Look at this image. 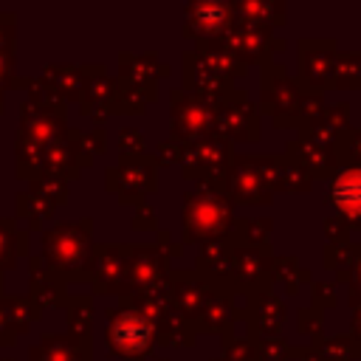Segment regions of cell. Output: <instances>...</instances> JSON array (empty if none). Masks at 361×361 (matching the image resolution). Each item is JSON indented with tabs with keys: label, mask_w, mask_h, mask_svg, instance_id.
Returning <instances> with one entry per match:
<instances>
[{
	"label": "cell",
	"mask_w": 361,
	"mask_h": 361,
	"mask_svg": "<svg viewBox=\"0 0 361 361\" xmlns=\"http://www.w3.org/2000/svg\"><path fill=\"white\" fill-rule=\"evenodd\" d=\"M234 226V203L228 192L220 189H189L183 192V217H180V243H212L226 240Z\"/></svg>",
	"instance_id": "1"
},
{
	"label": "cell",
	"mask_w": 361,
	"mask_h": 361,
	"mask_svg": "<svg viewBox=\"0 0 361 361\" xmlns=\"http://www.w3.org/2000/svg\"><path fill=\"white\" fill-rule=\"evenodd\" d=\"M234 144L223 135H209L195 144H180V169L183 178L197 189H220L228 192V172L234 164Z\"/></svg>",
	"instance_id": "2"
},
{
	"label": "cell",
	"mask_w": 361,
	"mask_h": 361,
	"mask_svg": "<svg viewBox=\"0 0 361 361\" xmlns=\"http://www.w3.org/2000/svg\"><path fill=\"white\" fill-rule=\"evenodd\" d=\"M302 99L305 90L288 73L285 65L268 62L259 73V110L271 116L276 130H299L302 127Z\"/></svg>",
	"instance_id": "3"
},
{
	"label": "cell",
	"mask_w": 361,
	"mask_h": 361,
	"mask_svg": "<svg viewBox=\"0 0 361 361\" xmlns=\"http://www.w3.org/2000/svg\"><path fill=\"white\" fill-rule=\"evenodd\" d=\"M107 316H110V322H107V347L116 355L138 361V358L152 353V347H155V324L144 313H138L135 307L121 305L116 313L110 310Z\"/></svg>",
	"instance_id": "4"
},
{
	"label": "cell",
	"mask_w": 361,
	"mask_h": 361,
	"mask_svg": "<svg viewBox=\"0 0 361 361\" xmlns=\"http://www.w3.org/2000/svg\"><path fill=\"white\" fill-rule=\"evenodd\" d=\"M220 45H226L245 68L248 65H268L271 54H282L288 45L282 37L274 34V28L259 25V23H248V20H237L231 23V28L217 39Z\"/></svg>",
	"instance_id": "5"
},
{
	"label": "cell",
	"mask_w": 361,
	"mask_h": 361,
	"mask_svg": "<svg viewBox=\"0 0 361 361\" xmlns=\"http://www.w3.org/2000/svg\"><path fill=\"white\" fill-rule=\"evenodd\" d=\"M169 133H172V141L178 144H195L200 138H209L214 135V104L200 99V96H192L180 87H175L169 93Z\"/></svg>",
	"instance_id": "6"
},
{
	"label": "cell",
	"mask_w": 361,
	"mask_h": 361,
	"mask_svg": "<svg viewBox=\"0 0 361 361\" xmlns=\"http://www.w3.org/2000/svg\"><path fill=\"white\" fill-rule=\"evenodd\" d=\"M214 133L234 141H259L262 135V118L257 104L248 99V93L243 87L234 85V90L228 96H223L220 102H214Z\"/></svg>",
	"instance_id": "7"
},
{
	"label": "cell",
	"mask_w": 361,
	"mask_h": 361,
	"mask_svg": "<svg viewBox=\"0 0 361 361\" xmlns=\"http://www.w3.org/2000/svg\"><path fill=\"white\" fill-rule=\"evenodd\" d=\"M336 39L330 37H302L296 42V85L305 93H324L330 90L333 79V56Z\"/></svg>",
	"instance_id": "8"
},
{
	"label": "cell",
	"mask_w": 361,
	"mask_h": 361,
	"mask_svg": "<svg viewBox=\"0 0 361 361\" xmlns=\"http://www.w3.org/2000/svg\"><path fill=\"white\" fill-rule=\"evenodd\" d=\"M228 243V240H226ZM234 257V282L240 290V299L245 302L251 293L274 290V245H237L228 243Z\"/></svg>",
	"instance_id": "9"
},
{
	"label": "cell",
	"mask_w": 361,
	"mask_h": 361,
	"mask_svg": "<svg viewBox=\"0 0 361 361\" xmlns=\"http://www.w3.org/2000/svg\"><path fill=\"white\" fill-rule=\"evenodd\" d=\"M155 172H158L155 158H147V155L124 158L116 169L113 166L107 169V189H116L121 203H138L144 195H149L158 186Z\"/></svg>",
	"instance_id": "10"
},
{
	"label": "cell",
	"mask_w": 361,
	"mask_h": 361,
	"mask_svg": "<svg viewBox=\"0 0 361 361\" xmlns=\"http://www.w3.org/2000/svg\"><path fill=\"white\" fill-rule=\"evenodd\" d=\"M240 316L245 322L248 338H271V336L282 333L288 310H285V302L274 290H262V293H251L243 302Z\"/></svg>",
	"instance_id": "11"
},
{
	"label": "cell",
	"mask_w": 361,
	"mask_h": 361,
	"mask_svg": "<svg viewBox=\"0 0 361 361\" xmlns=\"http://www.w3.org/2000/svg\"><path fill=\"white\" fill-rule=\"evenodd\" d=\"M166 288H169L172 307H175L192 327H195L197 316L203 313V307L217 296L195 268H192V271H169Z\"/></svg>",
	"instance_id": "12"
},
{
	"label": "cell",
	"mask_w": 361,
	"mask_h": 361,
	"mask_svg": "<svg viewBox=\"0 0 361 361\" xmlns=\"http://www.w3.org/2000/svg\"><path fill=\"white\" fill-rule=\"evenodd\" d=\"M234 23L231 3H189L183 8V37L195 42L220 39Z\"/></svg>",
	"instance_id": "13"
},
{
	"label": "cell",
	"mask_w": 361,
	"mask_h": 361,
	"mask_svg": "<svg viewBox=\"0 0 361 361\" xmlns=\"http://www.w3.org/2000/svg\"><path fill=\"white\" fill-rule=\"evenodd\" d=\"M169 259L158 245H130L127 257V285L135 293L155 290L169 276Z\"/></svg>",
	"instance_id": "14"
},
{
	"label": "cell",
	"mask_w": 361,
	"mask_h": 361,
	"mask_svg": "<svg viewBox=\"0 0 361 361\" xmlns=\"http://www.w3.org/2000/svg\"><path fill=\"white\" fill-rule=\"evenodd\" d=\"M327 203L350 226L361 231V166H338L327 186Z\"/></svg>",
	"instance_id": "15"
},
{
	"label": "cell",
	"mask_w": 361,
	"mask_h": 361,
	"mask_svg": "<svg viewBox=\"0 0 361 361\" xmlns=\"http://www.w3.org/2000/svg\"><path fill=\"white\" fill-rule=\"evenodd\" d=\"M254 164L271 195H305L313 186V178L288 155H254Z\"/></svg>",
	"instance_id": "16"
},
{
	"label": "cell",
	"mask_w": 361,
	"mask_h": 361,
	"mask_svg": "<svg viewBox=\"0 0 361 361\" xmlns=\"http://www.w3.org/2000/svg\"><path fill=\"white\" fill-rule=\"evenodd\" d=\"M226 183H228V197L234 206L237 203H245V206H271L274 203V195L262 180V175L254 164V155H234Z\"/></svg>",
	"instance_id": "17"
},
{
	"label": "cell",
	"mask_w": 361,
	"mask_h": 361,
	"mask_svg": "<svg viewBox=\"0 0 361 361\" xmlns=\"http://www.w3.org/2000/svg\"><path fill=\"white\" fill-rule=\"evenodd\" d=\"M192 96H200L206 102H220L223 96H228L234 90V82L226 79L223 73L212 71L195 51H183V87Z\"/></svg>",
	"instance_id": "18"
},
{
	"label": "cell",
	"mask_w": 361,
	"mask_h": 361,
	"mask_svg": "<svg viewBox=\"0 0 361 361\" xmlns=\"http://www.w3.org/2000/svg\"><path fill=\"white\" fill-rule=\"evenodd\" d=\"M285 155L290 161H296L313 180H330L338 169V158L333 152V147H322L307 141L305 135H293L285 144Z\"/></svg>",
	"instance_id": "19"
},
{
	"label": "cell",
	"mask_w": 361,
	"mask_h": 361,
	"mask_svg": "<svg viewBox=\"0 0 361 361\" xmlns=\"http://www.w3.org/2000/svg\"><path fill=\"white\" fill-rule=\"evenodd\" d=\"M127 257H130V245H102L99 251V265H96V282L99 290H116V293H127Z\"/></svg>",
	"instance_id": "20"
},
{
	"label": "cell",
	"mask_w": 361,
	"mask_h": 361,
	"mask_svg": "<svg viewBox=\"0 0 361 361\" xmlns=\"http://www.w3.org/2000/svg\"><path fill=\"white\" fill-rule=\"evenodd\" d=\"M237 316H240V305H234L231 299H226V296H214L206 307H203V313L197 316V322H195V333L200 336H220V338H228V336H234V322H237Z\"/></svg>",
	"instance_id": "21"
},
{
	"label": "cell",
	"mask_w": 361,
	"mask_h": 361,
	"mask_svg": "<svg viewBox=\"0 0 361 361\" xmlns=\"http://www.w3.org/2000/svg\"><path fill=\"white\" fill-rule=\"evenodd\" d=\"M212 71H217V73H223L226 79H231V82H237V79H243V76H248V68L226 48V45H220L217 39L214 42H195V48H192Z\"/></svg>",
	"instance_id": "22"
},
{
	"label": "cell",
	"mask_w": 361,
	"mask_h": 361,
	"mask_svg": "<svg viewBox=\"0 0 361 361\" xmlns=\"http://www.w3.org/2000/svg\"><path fill=\"white\" fill-rule=\"evenodd\" d=\"M166 73H169V68L161 65L152 54H144V56L124 54L121 56V79L124 82H133L141 87H155L158 76H166Z\"/></svg>",
	"instance_id": "23"
},
{
	"label": "cell",
	"mask_w": 361,
	"mask_h": 361,
	"mask_svg": "<svg viewBox=\"0 0 361 361\" xmlns=\"http://www.w3.org/2000/svg\"><path fill=\"white\" fill-rule=\"evenodd\" d=\"M231 11L237 20H248V23H259L268 28H282L285 25V6L282 3H271V0H240L231 3Z\"/></svg>",
	"instance_id": "24"
},
{
	"label": "cell",
	"mask_w": 361,
	"mask_h": 361,
	"mask_svg": "<svg viewBox=\"0 0 361 361\" xmlns=\"http://www.w3.org/2000/svg\"><path fill=\"white\" fill-rule=\"evenodd\" d=\"M155 344H164V347H195L197 344V333L178 310H169L161 322H155Z\"/></svg>",
	"instance_id": "25"
},
{
	"label": "cell",
	"mask_w": 361,
	"mask_h": 361,
	"mask_svg": "<svg viewBox=\"0 0 361 361\" xmlns=\"http://www.w3.org/2000/svg\"><path fill=\"white\" fill-rule=\"evenodd\" d=\"M271 231H274L271 217H234V226L226 240L237 245H265L271 243Z\"/></svg>",
	"instance_id": "26"
},
{
	"label": "cell",
	"mask_w": 361,
	"mask_h": 361,
	"mask_svg": "<svg viewBox=\"0 0 361 361\" xmlns=\"http://www.w3.org/2000/svg\"><path fill=\"white\" fill-rule=\"evenodd\" d=\"M330 87H336V90H358L361 87V54L358 51H336Z\"/></svg>",
	"instance_id": "27"
},
{
	"label": "cell",
	"mask_w": 361,
	"mask_h": 361,
	"mask_svg": "<svg viewBox=\"0 0 361 361\" xmlns=\"http://www.w3.org/2000/svg\"><path fill=\"white\" fill-rule=\"evenodd\" d=\"M274 282H279L285 288L288 296H299V285H310L313 276L310 271H305L299 265V259L293 254H276L274 257Z\"/></svg>",
	"instance_id": "28"
},
{
	"label": "cell",
	"mask_w": 361,
	"mask_h": 361,
	"mask_svg": "<svg viewBox=\"0 0 361 361\" xmlns=\"http://www.w3.org/2000/svg\"><path fill=\"white\" fill-rule=\"evenodd\" d=\"M310 350L316 353L319 361H353V341H350V333L319 336V338L310 341Z\"/></svg>",
	"instance_id": "29"
},
{
	"label": "cell",
	"mask_w": 361,
	"mask_h": 361,
	"mask_svg": "<svg viewBox=\"0 0 361 361\" xmlns=\"http://www.w3.org/2000/svg\"><path fill=\"white\" fill-rule=\"evenodd\" d=\"M353 259H355V243H344V245H330L322 251V262L327 271L336 274L338 282L350 285V268H353Z\"/></svg>",
	"instance_id": "30"
},
{
	"label": "cell",
	"mask_w": 361,
	"mask_h": 361,
	"mask_svg": "<svg viewBox=\"0 0 361 361\" xmlns=\"http://www.w3.org/2000/svg\"><path fill=\"white\" fill-rule=\"evenodd\" d=\"M333 152L338 158V166H361V124L344 130L336 138Z\"/></svg>",
	"instance_id": "31"
},
{
	"label": "cell",
	"mask_w": 361,
	"mask_h": 361,
	"mask_svg": "<svg viewBox=\"0 0 361 361\" xmlns=\"http://www.w3.org/2000/svg\"><path fill=\"white\" fill-rule=\"evenodd\" d=\"M254 350H257V361H290L293 344H288L282 336H271V338H254Z\"/></svg>",
	"instance_id": "32"
},
{
	"label": "cell",
	"mask_w": 361,
	"mask_h": 361,
	"mask_svg": "<svg viewBox=\"0 0 361 361\" xmlns=\"http://www.w3.org/2000/svg\"><path fill=\"white\" fill-rule=\"evenodd\" d=\"M296 330L302 336H307L310 341L319 338V336H324V313L319 307H310V305L299 307L296 310Z\"/></svg>",
	"instance_id": "33"
},
{
	"label": "cell",
	"mask_w": 361,
	"mask_h": 361,
	"mask_svg": "<svg viewBox=\"0 0 361 361\" xmlns=\"http://www.w3.org/2000/svg\"><path fill=\"white\" fill-rule=\"evenodd\" d=\"M220 347H223V361H257V350H254V338H237V336H228V338H220Z\"/></svg>",
	"instance_id": "34"
},
{
	"label": "cell",
	"mask_w": 361,
	"mask_h": 361,
	"mask_svg": "<svg viewBox=\"0 0 361 361\" xmlns=\"http://www.w3.org/2000/svg\"><path fill=\"white\" fill-rule=\"evenodd\" d=\"M350 110H353V104L350 102H336V104H324L322 107V113H319V118L336 133V135H341L344 130H350Z\"/></svg>",
	"instance_id": "35"
},
{
	"label": "cell",
	"mask_w": 361,
	"mask_h": 361,
	"mask_svg": "<svg viewBox=\"0 0 361 361\" xmlns=\"http://www.w3.org/2000/svg\"><path fill=\"white\" fill-rule=\"evenodd\" d=\"M310 307H319L322 313L338 307L336 285L333 282H310Z\"/></svg>",
	"instance_id": "36"
},
{
	"label": "cell",
	"mask_w": 361,
	"mask_h": 361,
	"mask_svg": "<svg viewBox=\"0 0 361 361\" xmlns=\"http://www.w3.org/2000/svg\"><path fill=\"white\" fill-rule=\"evenodd\" d=\"M322 231H324V237H327V243H330V245H344V243H350V226H347L338 214L324 217Z\"/></svg>",
	"instance_id": "37"
},
{
	"label": "cell",
	"mask_w": 361,
	"mask_h": 361,
	"mask_svg": "<svg viewBox=\"0 0 361 361\" xmlns=\"http://www.w3.org/2000/svg\"><path fill=\"white\" fill-rule=\"evenodd\" d=\"M350 307L358 310L361 307V245H355V259L350 268V296H347Z\"/></svg>",
	"instance_id": "38"
},
{
	"label": "cell",
	"mask_w": 361,
	"mask_h": 361,
	"mask_svg": "<svg viewBox=\"0 0 361 361\" xmlns=\"http://www.w3.org/2000/svg\"><path fill=\"white\" fill-rule=\"evenodd\" d=\"M118 147H121V152H124L127 158H135V155H144V135H141L138 130H133V127H127V130H121V138H118Z\"/></svg>",
	"instance_id": "39"
},
{
	"label": "cell",
	"mask_w": 361,
	"mask_h": 361,
	"mask_svg": "<svg viewBox=\"0 0 361 361\" xmlns=\"http://www.w3.org/2000/svg\"><path fill=\"white\" fill-rule=\"evenodd\" d=\"M155 164L158 166H169V164H180V144L166 138L158 144V155H155Z\"/></svg>",
	"instance_id": "40"
},
{
	"label": "cell",
	"mask_w": 361,
	"mask_h": 361,
	"mask_svg": "<svg viewBox=\"0 0 361 361\" xmlns=\"http://www.w3.org/2000/svg\"><path fill=\"white\" fill-rule=\"evenodd\" d=\"M133 228H141V231L155 228V212H152V206H149V203L138 206V212H135V217H133Z\"/></svg>",
	"instance_id": "41"
},
{
	"label": "cell",
	"mask_w": 361,
	"mask_h": 361,
	"mask_svg": "<svg viewBox=\"0 0 361 361\" xmlns=\"http://www.w3.org/2000/svg\"><path fill=\"white\" fill-rule=\"evenodd\" d=\"M290 358H299V361H319L316 353L310 350V344H307V347H293V350H290Z\"/></svg>",
	"instance_id": "42"
},
{
	"label": "cell",
	"mask_w": 361,
	"mask_h": 361,
	"mask_svg": "<svg viewBox=\"0 0 361 361\" xmlns=\"http://www.w3.org/2000/svg\"><path fill=\"white\" fill-rule=\"evenodd\" d=\"M212 361H223V358H212Z\"/></svg>",
	"instance_id": "43"
},
{
	"label": "cell",
	"mask_w": 361,
	"mask_h": 361,
	"mask_svg": "<svg viewBox=\"0 0 361 361\" xmlns=\"http://www.w3.org/2000/svg\"><path fill=\"white\" fill-rule=\"evenodd\" d=\"M158 361H166V358H158Z\"/></svg>",
	"instance_id": "44"
}]
</instances>
